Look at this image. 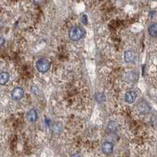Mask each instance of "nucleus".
<instances>
[{
    "label": "nucleus",
    "instance_id": "nucleus-3",
    "mask_svg": "<svg viewBox=\"0 0 157 157\" xmlns=\"http://www.w3.org/2000/svg\"><path fill=\"white\" fill-rule=\"evenodd\" d=\"M25 94V91L21 87H15L14 89H13L11 91V97L13 100H21L24 97Z\"/></svg>",
    "mask_w": 157,
    "mask_h": 157
},
{
    "label": "nucleus",
    "instance_id": "nucleus-12",
    "mask_svg": "<svg viewBox=\"0 0 157 157\" xmlns=\"http://www.w3.org/2000/svg\"><path fill=\"white\" fill-rule=\"evenodd\" d=\"M107 128H108V130H109V131H111V132L115 131V130H116V128H117L116 123L114 121L109 122V124H108V126H107Z\"/></svg>",
    "mask_w": 157,
    "mask_h": 157
},
{
    "label": "nucleus",
    "instance_id": "nucleus-4",
    "mask_svg": "<svg viewBox=\"0 0 157 157\" xmlns=\"http://www.w3.org/2000/svg\"><path fill=\"white\" fill-rule=\"evenodd\" d=\"M137 97H138V94H137L136 91L134 90H129L125 94V100L129 104H132L136 100Z\"/></svg>",
    "mask_w": 157,
    "mask_h": 157
},
{
    "label": "nucleus",
    "instance_id": "nucleus-6",
    "mask_svg": "<svg viewBox=\"0 0 157 157\" xmlns=\"http://www.w3.org/2000/svg\"><path fill=\"white\" fill-rule=\"evenodd\" d=\"M124 79L128 83H134L138 79V74L135 71H129L124 75Z\"/></svg>",
    "mask_w": 157,
    "mask_h": 157
},
{
    "label": "nucleus",
    "instance_id": "nucleus-10",
    "mask_svg": "<svg viewBox=\"0 0 157 157\" xmlns=\"http://www.w3.org/2000/svg\"><path fill=\"white\" fill-rule=\"evenodd\" d=\"M10 80V74L6 71H2L0 73V85L4 86Z\"/></svg>",
    "mask_w": 157,
    "mask_h": 157
},
{
    "label": "nucleus",
    "instance_id": "nucleus-8",
    "mask_svg": "<svg viewBox=\"0 0 157 157\" xmlns=\"http://www.w3.org/2000/svg\"><path fill=\"white\" fill-rule=\"evenodd\" d=\"M138 111L140 112L141 114H147L151 110V108L148 103L141 101L138 104Z\"/></svg>",
    "mask_w": 157,
    "mask_h": 157
},
{
    "label": "nucleus",
    "instance_id": "nucleus-11",
    "mask_svg": "<svg viewBox=\"0 0 157 157\" xmlns=\"http://www.w3.org/2000/svg\"><path fill=\"white\" fill-rule=\"evenodd\" d=\"M149 34L152 37H157V23H153L148 28Z\"/></svg>",
    "mask_w": 157,
    "mask_h": 157
},
{
    "label": "nucleus",
    "instance_id": "nucleus-5",
    "mask_svg": "<svg viewBox=\"0 0 157 157\" xmlns=\"http://www.w3.org/2000/svg\"><path fill=\"white\" fill-rule=\"evenodd\" d=\"M136 59V54L133 50H126L124 53V61L126 63L134 62Z\"/></svg>",
    "mask_w": 157,
    "mask_h": 157
},
{
    "label": "nucleus",
    "instance_id": "nucleus-1",
    "mask_svg": "<svg viewBox=\"0 0 157 157\" xmlns=\"http://www.w3.org/2000/svg\"><path fill=\"white\" fill-rule=\"evenodd\" d=\"M68 35L70 39L76 42V41H79V40H80L83 37L84 31L80 27L74 26L70 29Z\"/></svg>",
    "mask_w": 157,
    "mask_h": 157
},
{
    "label": "nucleus",
    "instance_id": "nucleus-2",
    "mask_svg": "<svg viewBox=\"0 0 157 157\" xmlns=\"http://www.w3.org/2000/svg\"><path fill=\"white\" fill-rule=\"evenodd\" d=\"M36 68L41 73H46L50 68V62L46 58H40L36 61Z\"/></svg>",
    "mask_w": 157,
    "mask_h": 157
},
{
    "label": "nucleus",
    "instance_id": "nucleus-7",
    "mask_svg": "<svg viewBox=\"0 0 157 157\" xmlns=\"http://www.w3.org/2000/svg\"><path fill=\"white\" fill-rule=\"evenodd\" d=\"M26 118H27L28 121L30 122V123H35V122L37 121L38 119L37 112L35 109H31L27 112Z\"/></svg>",
    "mask_w": 157,
    "mask_h": 157
},
{
    "label": "nucleus",
    "instance_id": "nucleus-14",
    "mask_svg": "<svg viewBox=\"0 0 157 157\" xmlns=\"http://www.w3.org/2000/svg\"><path fill=\"white\" fill-rule=\"evenodd\" d=\"M71 157H81L80 156V154H73V155H71Z\"/></svg>",
    "mask_w": 157,
    "mask_h": 157
},
{
    "label": "nucleus",
    "instance_id": "nucleus-13",
    "mask_svg": "<svg viewBox=\"0 0 157 157\" xmlns=\"http://www.w3.org/2000/svg\"><path fill=\"white\" fill-rule=\"evenodd\" d=\"M4 43H5L4 38H2V36H0V46H2Z\"/></svg>",
    "mask_w": 157,
    "mask_h": 157
},
{
    "label": "nucleus",
    "instance_id": "nucleus-9",
    "mask_svg": "<svg viewBox=\"0 0 157 157\" xmlns=\"http://www.w3.org/2000/svg\"><path fill=\"white\" fill-rule=\"evenodd\" d=\"M113 149H114V144L112 142L106 141L102 144V152L106 155L111 154L112 153Z\"/></svg>",
    "mask_w": 157,
    "mask_h": 157
}]
</instances>
